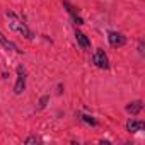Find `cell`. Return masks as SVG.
Here are the masks:
<instances>
[{"instance_id":"6da1fadb","label":"cell","mask_w":145,"mask_h":145,"mask_svg":"<svg viewBox=\"0 0 145 145\" xmlns=\"http://www.w3.org/2000/svg\"><path fill=\"white\" fill-rule=\"evenodd\" d=\"M7 19H9V27L12 29V31H16V33H19V34H22L26 39H33L34 38V34H33V31L26 26V22H22L12 10H9L7 12Z\"/></svg>"},{"instance_id":"7a4b0ae2","label":"cell","mask_w":145,"mask_h":145,"mask_svg":"<svg viewBox=\"0 0 145 145\" xmlns=\"http://www.w3.org/2000/svg\"><path fill=\"white\" fill-rule=\"evenodd\" d=\"M16 72H17V80H16V86H14V94H16V96H21V94L26 91V79H27V74H26V68H24L22 65H17Z\"/></svg>"},{"instance_id":"3957f363","label":"cell","mask_w":145,"mask_h":145,"mask_svg":"<svg viewBox=\"0 0 145 145\" xmlns=\"http://www.w3.org/2000/svg\"><path fill=\"white\" fill-rule=\"evenodd\" d=\"M92 63H94L97 68H101V70H108V68H109V60H108V55H106V51H104L103 48L96 50V53H94V56H92Z\"/></svg>"},{"instance_id":"277c9868","label":"cell","mask_w":145,"mask_h":145,"mask_svg":"<svg viewBox=\"0 0 145 145\" xmlns=\"http://www.w3.org/2000/svg\"><path fill=\"white\" fill-rule=\"evenodd\" d=\"M108 41L113 48H121L126 44V36H123L121 33H116V31H109L108 33Z\"/></svg>"},{"instance_id":"5b68a950","label":"cell","mask_w":145,"mask_h":145,"mask_svg":"<svg viewBox=\"0 0 145 145\" xmlns=\"http://www.w3.org/2000/svg\"><path fill=\"white\" fill-rule=\"evenodd\" d=\"M143 126H145V123H143L142 120H133V118H130V120L126 121V131H128V133L142 131V130H143Z\"/></svg>"},{"instance_id":"8992f818","label":"cell","mask_w":145,"mask_h":145,"mask_svg":"<svg viewBox=\"0 0 145 145\" xmlns=\"http://www.w3.org/2000/svg\"><path fill=\"white\" fill-rule=\"evenodd\" d=\"M0 46L5 50H10V51H16V53H22V50H19V46L14 41H10L9 38H5L2 33H0Z\"/></svg>"},{"instance_id":"52a82bcc","label":"cell","mask_w":145,"mask_h":145,"mask_svg":"<svg viewBox=\"0 0 145 145\" xmlns=\"http://www.w3.org/2000/svg\"><path fill=\"white\" fill-rule=\"evenodd\" d=\"M75 39H77L79 46H80L84 51H89V50H91V39H89L82 31H75Z\"/></svg>"},{"instance_id":"ba28073f","label":"cell","mask_w":145,"mask_h":145,"mask_svg":"<svg viewBox=\"0 0 145 145\" xmlns=\"http://www.w3.org/2000/svg\"><path fill=\"white\" fill-rule=\"evenodd\" d=\"M142 109H143V103H142L140 99H137V101H131L130 104H126V111H128L130 114H133V116H135V114H138Z\"/></svg>"},{"instance_id":"9c48e42d","label":"cell","mask_w":145,"mask_h":145,"mask_svg":"<svg viewBox=\"0 0 145 145\" xmlns=\"http://www.w3.org/2000/svg\"><path fill=\"white\" fill-rule=\"evenodd\" d=\"M80 116V120L84 121V123H87V125H91V126H97L99 123H97V120L94 118V116H91V114H79Z\"/></svg>"},{"instance_id":"30bf717a","label":"cell","mask_w":145,"mask_h":145,"mask_svg":"<svg viewBox=\"0 0 145 145\" xmlns=\"http://www.w3.org/2000/svg\"><path fill=\"white\" fill-rule=\"evenodd\" d=\"M48 101H50V96H43L39 99V103H38V109H44L46 104H48Z\"/></svg>"},{"instance_id":"8fae6325","label":"cell","mask_w":145,"mask_h":145,"mask_svg":"<svg viewBox=\"0 0 145 145\" xmlns=\"http://www.w3.org/2000/svg\"><path fill=\"white\" fill-rule=\"evenodd\" d=\"M39 142H41V140H39L38 137H27V138L24 140V143H26V145H29V143H39Z\"/></svg>"},{"instance_id":"7c38bea8","label":"cell","mask_w":145,"mask_h":145,"mask_svg":"<svg viewBox=\"0 0 145 145\" xmlns=\"http://www.w3.org/2000/svg\"><path fill=\"white\" fill-rule=\"evenodd\" d=\"M72 19H74V22H75L77 26H82V24H84V19H82V17H79V16H74Z\"/></svg>"},{"instance_id":"4fadbf2b","label":"cell","mask_w":145,"mask_h":145,"mask_svg":"<svg viewBox=\"0 0 145 145\" xmlns=\"http://www.w3.org/2000/svg\"><path fill=\"white\" fill-rule=\"evenodd\" d=\"M138 51H140V55H143V43H140V46H138Z\"/></svg>"}]
</instances>
